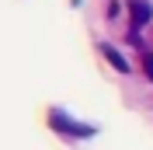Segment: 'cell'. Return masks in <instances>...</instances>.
Returning a JSON list of instances; mask_svg holds the SVG:
<instances>
[{
    "instance_id": "obj_1",
    "label": "cell",
    "mask_w": 153,
    "mask_h": 150,
    "mask_svg": "<svg viewBox=\"0 0 153 150\" xmlns=\"http://www.w3.org/2000/svg\"><path fill=\"white\" fill-rule=\"evenodd\" d=\"M49 129L59 133V136H66V140H87V136H94V126H87V122H76L70 112L63 108H49Z\"/></svg>"
},
{
    "instance_id": "obj_2",
    "label": "cell",
    "mask_w": 153,
    "mask_h": 150,
    "mask_svg": "<svg viewBox=\"0 0 153 150\" xmlns=\"http://www.w3.org/2000/svg\"><path fill=\"white\" fill-rule=\"evenodd\" d=\"M153 18V7L150 0H129V21H132V28H146V21Z\"/></svg>"
},
{
    "instance_id": "obj_3",
    "label": "cell",
    "mask_w": 153,
    "mask_h": 150,
    "mask_svg": "<svg viewBox=\"0 0 153 150\" xmlns=\"http://www.w3.org/2000/svg\"><path fill=\"white\" fill-rule=\"evenodd\" d=\"M101 52H105V59H108V63L115 66V70H122V74L129 70V63H125V56H122V52H118L115 46H108V42H101Z\"/></svg>"
},
{
    "instance_id": "obj_4",
    "label": "cell",
    "mask_w": 153,
    "mask_h": 150,
    "mask_svg": "<svg viewBox=\"0 0 153 150\" xmlns=\"http://www.w3.org/2000/svg\"><path fill=\"white\" fill-rule=\"evenodd\" d=\"M143 70H146V77L153 80V52H143Z\"/></svg>"
}]
</instances>
